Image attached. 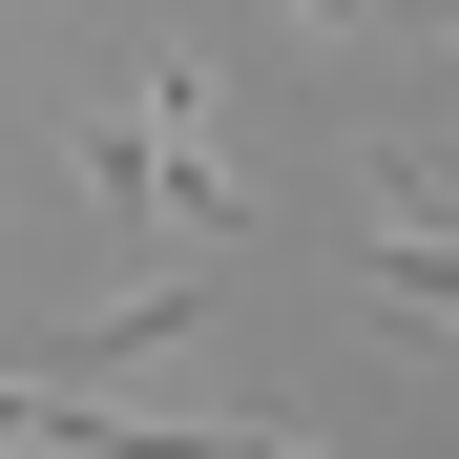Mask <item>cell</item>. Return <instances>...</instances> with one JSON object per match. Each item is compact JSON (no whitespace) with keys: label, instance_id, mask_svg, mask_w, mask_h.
I'll use <instances>...</instances> for the list:
<instances>
[{"label":"cell","instance_id":"1","mask_svg":"<svg viewBox=\"0 0 459 459\" xmlns=\"http://www.w3.org/2000/svg\"><path fill=\"white\" fill-rule=\"evenodd\" d=\"M209 126V84L168 63V84H146L126 126H84V188H126L146 230H168V251H230V230H251V168H230V146H188Z\"/></svg>","mask_w":459,"mask_h":459},{"label":"cell","instance_id":"3","mask_svg":"<svg viewBox=\"0 0 459 459\" xmlns=\"http://www.w3.org/2000/svg\"><path fill=\"white\" fill-rule=\"evenodd\" d=\"M397 22H438V42H459V0H397Z\"/></svg>","mask_w":459,"mask_h":459},{"label":"cell","instance_id":"2","mask_svg":"<svg viewBox=\"0 0 459 459\" xmlns=\"http://www.w3.org/2000/svg\"><path fill=\"white\" fill-rule=\"evenodd\" d=\"M355 292H376V334H418V355L459 334V251H438V230H376V272H355Z\"/></svg>","mask_w":459,"mask_h":459}]
</instances>
